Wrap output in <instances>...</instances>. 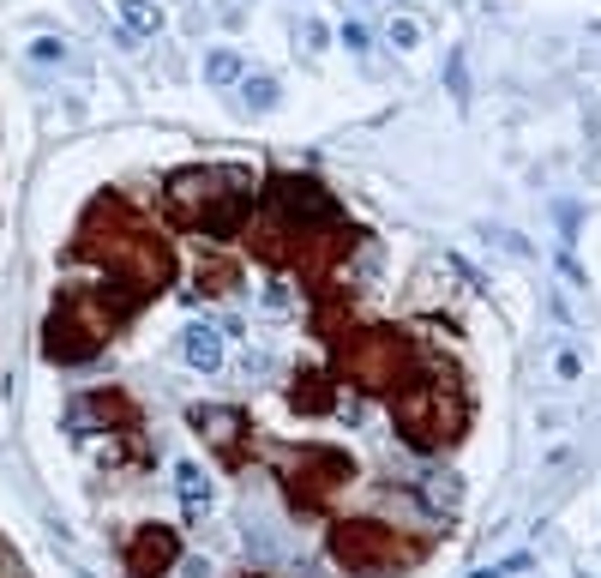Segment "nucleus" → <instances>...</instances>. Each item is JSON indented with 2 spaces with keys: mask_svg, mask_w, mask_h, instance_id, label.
Listing matches in <instances>:
<instances>
[{
  "mask_svg": "<svg viewBox=\"0 0 601 578\" xmlns=\"http://www.w3.org/2000/svg\"><path fill=\"white\" fill-rule=\"evenodd\" d=\"M391 43H397V48H416L421 43V25H416V18H391Z\"/></svg>",
  "mask_w": 601,
  "mask_h": 578,
  "instance_id": "23",
  "label": "nucleus"
},
{
  "mask_svg": "<svg viewBox=\"0 0 601 578\" xmlns=\"http://www.w3.org/2000/svg\"><path fill=\"white\" fill-rule=\"evenodd\" d=\"M181 356H186V368L216 374V368H223V332H216V326H205V319H193V326L181 332Z\"/></svg>",
  "mask_w": 601,
  "mask_h": 578,
  "instance_id": "13",
  "label": "nucleus"
},
{
  "mask_svg": "<svg viewBox=\"0 0 601 578\" xmlns=\"http://www.w3.org/2000/svg\"><path fill=\"white\" fill-rule=\"evenodd\" d=\"M235 181H247L241 169H205V163H193V169H174L169 181H163V205H169L174 223H193V211H199L211 193L235 187Z\"/></svg>",
  "mask_w": 601,
  "mask_h": 578,
  "instance_id": "8",
  "label": "nucleus"
},
{
  "mask_svg": "<svg viewBox=\"0 0 601 578\" xmlns=\"http://www.w3.org/2000/svg\"><path fill=\"white\" fill-rule=\"evenodd\" d=\"M445 85H451V97H458V102H469V72H463V55L445 60Z\"/></svg>",
  "mask_w": 601,
  "mask_h": 578,
  "instance_id": "22",
  "label": "nucleus"
},
{
  "mask_svg": "<svg viewBox=\"0 0 601 578\" xmlns=\"http://www.w3.org/2000/svg\"><path fill=\"white\" fill-rule=\"evenodd\" d=\"M247 79V60L235 48H211L205 55V85H241Z\"/></svg>",
  "mask_w": 601,
  "mask_h": 578,
  "instance_id": "17",
  "label": "nucleus"
},
{
  "mask_svg": "<svg viewBox=\"0 0 601 578\" xmlns=\"http://www.w3.org/2000/svg\"><path fill=\"white\" fill-rule=\"evenodd\" d=\"M174 488H181V506H186V519H199L205 506H211V482H205V470L193 458L174 464Z\"/></svg>",
  "mask_w": 601,
  "mask_h": 578,
  "instance_id": "15",
  "label": "nucleus"
},
{
  "mask_svg": "<svg viewBox=\"0 0 601 578\" xmlns=\"http://www.w3.org/2000/svg\"><path fill=\"white\" fill-rule=\"evenodd\" d=\"M121 30H127V37H157L163 30L157 0H127V6H121Z\"/></svg>",
  "mask_w": 601,
  "mask_h": 578,
  "instance_id": "18",
  "label": "nucleus"
},
{
  "mask_svg": "<svg viewBox=\"0 0 601 578\" xmlns=\"http://www.w3.org/2000/svg\"><path fill=\"white\" fill-rule=\"evenodd\" d=\"M247 217H253V193H247V181H235V187L211 193V199L193 211L186 230H199L205 241H235V235L247 230Z\"/></svg>",
  "mask_w": 601,
  "mask_h": 578,
  "instance_id": "9",
  "label": "nucleus"
},
{
  "mask_svg": "<svg viewBox=\"0 0 601 578\" xmlns=\"http://www.w3.org/2000/svg\"><path fill=\"white\" fill-rule=\"evenodd\" d=\"M391 422H397L409 452H445L469 428V398H463V386L427 374V380H416V386H403L391 398Z\"/></svg>",
  "mask_w": 601,
  "mask_h": 578,
  "instance_id": "3",
  "label": "nucleus"
},
{
  "mask_svg": "<svg viewBox=\"0 0 601 578\" xmlns=\"http://www.w3.org/2000/svg\"><path fill=\"white\" fill-rule=\"evenodd\" d=\"M337 43H343L349 55H367V25H355V18H349V25L337 30Z\"/></svg>",
  "mask_w": 601,
  "mask_h": 578,
  "instance_id": "24",
  "label": "nucleus"
},
{
  "mask_svg": "<svg viewBox=\"0 0 601 578\" xmlns=\"http://www.w3.org/2000/svg\"><path fill=\"white\" fill-rule=\"evenodd\" d=\"M186 422H193V428H199L229 464H241V446H247V416H241V410H229V404H199V410H186Z\"/></svg>",
  "mask_w": 601,
  "mask_h": 578,
  "instance_id": "11",
  "label": "nucleus"
},
{
  "mask_svg": "<svg viewBox=\"0 0 601 578\" xmlns=\"http://www.w3.org/2000/svg\"><path fill=\"white\" fill-rule=\"evenodd\" d=\"M90 422H102V428H139V410L127 404V391H85V398L67 410V428L85 434Z\"/></svg>",
  "mask_w": 601,
  "mask_h": 578,
  "instance_id": "12",
  "label": "nucleus"
},
{
  "mask_svg": "<svg viewBox=\"0 0 601 578\" xmlns=\"http://www.w3.org/2000/svg\"><path fill=\"white\" fill-rule=\"evenodd\" d=\"M289 404H295L300 416H331V410H337V380L331 374H300L295 391H289Z\"/></svg>",
  "mask_w": 601,
  "mask_h": 578,
  "instance_id": "14",
  "label": "nucleus"
},
{
  "mask_svg": "<svg viewBox=\"0 0 601 578\" xmlns=\"http://www.w3.org/2000/svg\"><path fill=\"white\" fill-rule=\"evenodd\" d=\"M235 284H241V265H235L229 253H216V260L199 265V295H229Z\"/></svg>",
  "mask_w": 601,
  "mask_h": 578,
  "instance_id": "16",
  "label": "nucleus"
},
{
  "mask_svg": "<svg viewBox=\"0 0 601 578\" xmlns=\"http://www.w3.org/2000/svg\"><path fill=\"white\" fill-rule=\"evenodd\" d=\"M295 37H300V48H307V55H325V43H331V30L319 25V18H300Z\"/></svg>",
  "mask_w": 601,
  "mask_h": 578,
  "instance_id": "21",
  "label": "nucleus"
},
{
  "mask_svg": "<svg viewBox=\"0 0 601 578\" xmlns=\"http://www.w3.org/2000/svg\"><path fill=\"white\" fill-rule=\"evenodd\" d=\"M427 356H421L416 344L403 332H391V326H367V332H349L343 344H337V380H349L355 391H385V398H397L403 386H416V380H427Z\"/></svg>",
  "mask_w": 601,
  "mask_h": 578,
  "instance_id": "2",
  "label": "nucleus"
},
{
  "mask_svg": "<svg viewBox=\"0 0 601 578\" xmlns=\"http://www.w3.org/2000/svg\"><path fill=\"white\" fill-rule=\"evenodd\" d=\"M102 337H115V332L102 326V314L85 302V295H60L55 314L43 319V356L55 361V368H79V361H90L102 349Z\"/></svg>",
  "mask_w": 601,
  "mask_h": 578,
  "instance_id": "6",
  "label": "nucleus"
},
{
  "mask_svg": "<svg viewBox=\"0 0 601 578\" xmlns=\"http://www.w3.org/2000/svg\"><path fill=\"white\" fill-rule=\"evenodd\" d=\"M554 374L559 380H577V374H584V356H577V349H559V356H554Z\"/></svg>",
  "mask_w": 601,
  "mask_h": 578,
  "instance_id": "25",
  "label": "nucleus"
},
{
  "mask_svg": "<svg viewBox=\"0 0 601 578\" xmlns=\"http://www.w3.org/2000/svg\"><path fill=\"white\" fill-rule=\"evenodd\" d=\"M67 260H90V265H102L109 277L139 284L144 295H157V289L174 277L169 241H163V235L151 230V223L121 199V193L90 199L85 223H79V235H72V247H67Z\"/></svg>",
  "mask_w": 601,
  "mask_h": 578,
  "instance_id": "1",
  "label": "nucleus"
},
{
  "mask_svg": "<svg viewBox=\"0 0 601 578\" xmlns=\"http://www.w3.org/2000/svg\"><path fill=\"white\" fill-rule=\"evenodd\" d=\"M277 97H283V85H277L271 72H247V79H241V102H247V109H277Z\"/></svg>",
  "mask_w": 601,
  "mask_h": 578,
  "instance_id": "19",
  "label": "nucleus"
},
{
  "mask_svg": "<svg viewBox=\"0 0 601 578\" xmlns=\"http://www.w3.org/2000/svg\"><path fill=\"white\" fill-rule=\"evenodd\" d=\"M421 542H403L391 524L379 519H343V524H331V561L343 566V573L355 578H385V573H403V566H416L421 561Z\"/></svg>",
  "mask_w": 601,
  "mask_h": 578,
  "instance_id": "4",
  "label": "nucleus"
},
{
  "mask_svg": "<svg viewBox=\"0 0 601 578\" xmlns=\"http://www.w3.org/2000/svg\"><path fill=\"white\" fill-rule=\"evenodd\" d=\"M30 60H37V67H60V60H67V43H60V37H37V43H30Z\"/></svg>",
  "mask_w": 601,
  "mask_h": 578,
  "instance_id": "20",
  "label": "nucleus"
},
{
  "mask_svg": "<svg viewBox=\"0 0 601 578\" xmlns=\"http://www.w3.org/2000/svg\"><path fill=\"white\" fill-rule=\"evenodd\" d=\"M181 561V530L169 524H139L127 542V578H163Z\"/></svg>",
  "mask_w": 601,
  "mask_h": 578,
  "instance_id": "10",
  "label": "nucleus"
},
{
  "mask_svg": "<svg viewBox=\"0 0 601 578\" xmlns=\"http://www.w3.org/2000/svg\"><path fill=\"white\" fill-rule=\"evenodd\" d=\"M487 241H500L505 253H517V260L530 253V241H523V235H511V230H487Z\"/></svg>",
  "mask_w": 601,
  "mask_h": 578,
  "instance_id": "26",
  "label": "nucleus"
},
{
  "mask_svg": "<svg viewBox=\"0 0 601 578\" xmlns=\"http://www.w3.org/2000/svg\"><path fill=\"white\" fill-rule=\"evenodd\" d=\"M253 205H258L265 217H277L283 230H295L300 241H307V235H319V230H343V205L331 199L313 175H295V169L265 175V187H258Z\"/></svg>",
  "mask_w": 601,
  "mask_h": 578,
  "instance_id": "5",
  "label": "nucleus"
},
{
  "mask_svg": "<svg viewBox=\"0 0 601 578\" xmlns=\"http://www.w3.org/2000/svg\"><path fill=\"white\" fill-rule=\"evenodd\" d=\"M349 476H355L349 452H337V446H307V452H300V464L289 470V494H295L300 512H319V506L343 488Z\"/></svg>",
  "mask_w": 601,
  "mask_h": 578,
  "instance_id": "7",
  "label": "nucleus"
}]
</instances>
